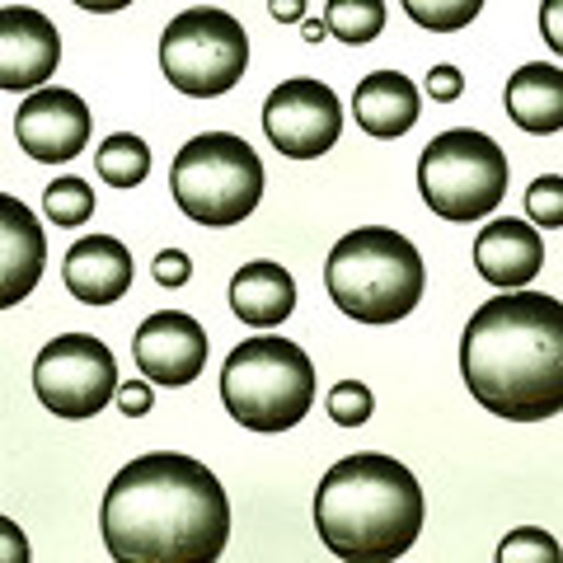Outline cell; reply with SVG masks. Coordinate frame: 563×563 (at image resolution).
I'll use <instances>...</instances> for the list:
<instances>
[{"label":"cell","mask_w":563,"mask_h":563,"mask_svg":"<svg viewBox=\"0 0 563 563\" xmlns=\"http://www.w3.org/2000/svg\"><path fill=\"white\" fill-rule=\"evenodd\" d=\"M231 540V498L202 461L151 451L103 493V544L118 563H211Z\"/></svg>","instance_id":"1"},{"label":"cell","mask_w":563,"mask_h":563,"mask_svg":"<svg viewBox=\"0 0 563 563\" xmlns=\"http://www.w3.org/2000/svg\"><path fill=\"white\" fill-rule=\"evenodd\" d=\"M461 376L488 413L540 422L563 413V301L503 291L470 314Z\"/></svg>","instance_id":"2"},{"label":"cell","mask_w":563,"mask_h":563,"mask_svg":"<svg viewBox=\"0 0 563 563\" xmlns=\"http://www.w3.org/2000/svg\"><path fill=\"white\" fill-rule=\"evenodd\" d=\"M314 526L347 563H390L422 531V488L395 455H343L314 493Z\"/></svg>","instance_id":"3"},{"label":"cell","mask_w":563,"mask_h":563,"mask_svg":"<svg viewBox=\"0 0 563 563\" xmlns=\"http://www.w3.org/2000/svg\"><path fill=\"white\" fill-rule=\"evenodd\" d=\"M422 254L409 235L390 225H362L329 250L324 287L347 320L357 324H395L422 301Z\"/></svg>","instance_id":"4"},{"label":"cell","mask_w":563,"mask_h":563,"mask_svg":"<svg viewBox=\"0 0 563 563\" xmlns=\"http://www.w3.org/2000/svg\"><path fill=\"white\" fill-rule=\"evenodd\" d=\"M221 404L250 432H287L314 404V362L291 339H244L225 357Z\"/></svg>","instance_id":"5"},{"label":"cell","mask_w":563,"mask_h":563,"mask_svg":"<svg viewBox=\"0 0 563 563\" xmlns=\"http://www.w3.org/2000/svg\"><path fill=\"white\" fill-rule=\"evenodd\" d=\"M174 202L198 225H240L263 198V161L235 132H202L174 155Z\"/></svg>","instance_id":"6"},{"label":"cell","mask_w":563,"mask_h":563,"mask_svg":"<svg viewBox=\"0 0 563 563\" xmlns=\"http://www.w3.org/2000/svg\"><path fill=\"white\" fill-rule=\"evenodd\" d=\"M507 151L474 128H451L428 141L418 161V188L442 221H484L507 192Z\"/></svg>","instance_id":"7"},{"label":"cell","mask_w":563,"mask_h":563,"mask_svg":"<svg viewBox=\"0 0 563 563\" xmlns=\"http://www.w3.org/2000/svg\"><path fill=\"white\" fill-rule=\"evenodd\" d=\"M161 66L179 95L217 99L235 90L244 66H250V33L235 14L217 5H192L169 20L161 38Z\"/></svg>","instance_id":"8"},{"label":"cell","mask_w":563,"mask_h":563,"mask_svg":"<svg viewBox=\"0 0 563 563\" xmlns=\"http://www.w3.org/2000/svg\"><path fill=\"white\" fill-rule=\"evenodd\" d=\"M33 390L43 409L57 418H95L103 404L118 399V362L109 343L90 333H62L33 362Z\"/></svg>","instance_id":"9"},{"label":"cell","mask_w":563,"mask_h":563,"mask_svg":"<svg viewBox=\"0 0 563 563\" xmlns=\"http://www.w3.org/2000/svg\"><path fill=\"white\" fill-rule=\"evenodd\" d=\"M263 132H268L273 146L282 155H291V161H314V155L339 146L343 103L324 80L291 76L263 103Z\"/></svg>","instance_id":"10"},{"label":"cell","mask_w":563,"mask_h":563,"mask_svg":"<svg viewBox=\"0 0 563 563\" xmlns=\"http://www.w3.org/2000/svg\"><path fill=\"white\" fill-rule=\"evenodd\" d=\"M14 136L20 146L43 165H66L76 161L90 141V109L76 90H29V99L14 113Z\"/></svg>","instance_id":"11"},{"label":"cell","mask_w":563,"mask_h":563,"mask_svg":"<svg viewBox=\"0 0 563 563\" xmlns=\"http://www.w3.org/2000/svg\"><path fill=\"white\" fill-rule=\"evenodd\" d=\"M132 352H136L141 376H151L155 385H188V380L202 376L211 339H207V329L192 320V314L161 310V314H151V320L136 329Z\"/></svg>","instance_id":"12"},{"label":"cell","mask_w":563,"mask_h":563,"mask_svg":"<svg viewBox=\"0 0 563 563\" xmlns=\"http://www.w3.org/2000/svg\"><path fill=\"white\" fill-rule=\"evenodd\" d=\"M62 62V33L43 10H0V90H43Z\"/></svg>","instance_id":"13"},{"label":"cell","mask_w":563,"mask_h":563,"mask_svg":"<svg viewBox=\"0 0 563 563\" xmlns=\"http://www.w3.org/2000/svg\"><path fill=\"white\" fill-rule=\"evenodd\" d=\"M47 263V235L38 217L10 192H0V310L20 306L38 287Z\"/></svg>","instance_id":"14"},{"label":"cell","mask_w":563,"mask_h":563,"mask_svg":"<svg viewBox=\"0 0 563 563\" xmlns=\"http://www.w3.org/2000/svg\"><path fill=\"white\" fill-rule=\"evenodd\" d=\"M544 263V244H540V231L526 221H488L479 240H474V268H479L484 282H493L498 291H521L531 287L536 273Z\"/></svg>","instance_id":"15"},{"label":"cell","mask_w":563,"mask_h":563,"mask_svg":"<svg viewBox=\"0 0 563 563\" xmlns=\"http://www.w3.org/2000/svg\"><path fill=\"white\" fill-rule=\"evenodd\" d=\"M62 277H66V291L80 306H113L132 287V254L113 235L76 240L62 263Z\"/></svg>","instance_id":"16"},{"label":"cell","mask_w":563,"mask_h":563,"mask_svg":"<svg viewBox=\"0 0 563 563\" xmlns=\"http://www.w3.org/2000/svg\"><path fill=\"white\" fill-rule=\"evenodd\" d=\"M418 109H422V99L413 90V80L399 76V70H376V76H366L357 85V95H352L357 128L366 136H380V141H395L404 132H413Z\"/></svg>","instance_id":"17"},{"label":"cell","mask_w":563,"mask_h":563,"mask_svg":"<svg viewBox=\"0 0 563 563\" xmlns=\"http://www.w3.org/2000/svg\"><path fill=\"white\" fill-rule=\"evenodd\" d=\"M231 310L254 329H277L296 310V282L282 263H244L231 277Z\"/></svg>","instance_id":"18"},{"label":"cell","mask_w":563,"mask_h":563,"mask_svg":"<svg viewBox=\"0 0 563 563\" xmlns=\"http://www.w3.org/2000/svg\"><path fill=\"white\" fill-rule=\"evenodd\" d=\"M507 113L531 136L563 132V70L531 62L517 76H507Z\"/></svg>","instance_id":"19"},{"label":"cell","mask_w":563,"mask_h":563,"mask_svg":"<svg viewBox=\"0 0 563 563\" xmlns=\"http://www.w3.org/2000/svg\"><path fill=\"white\" fill-rule=\"evenodd\" d=\"M95 165H99V179H103V184H113V188H136V184L151 174V151H146V141H141V136L113 132V136L99 146Z\"/></svg>","instance_id":"20"},{"label":"cell","mask_w":563,"mask_h":563,"mask_svg":"<svg viewBox=\"0 0 563 563\" xmlns=\"http://www.w3.org/2000/svg\"><path fill=\"white\" fill-rule=\"evenodd\" d=\"M324 29L333 38H343L352 47L380 38L385 29V0H329L324 5Z\"/></svg>","instance_id":"21"},{"label":"cell","mask_w":563,"mask_h":563,"mask_svg":"<svg viewBox=\"0 0 563 563\" xmlns=\"http://www.w3.org/2000/svg\"><path fill=\"white\" fill-rule=\"evenodd\" d=\"M404 10L428 33H461L484 10V0H404Z\"/></svg>","instance_id":"22"},{"label":"cell","mask_w":563,"mask_h":563,"mask_svg":"<svg viewBox=\"0 0 563 563\" xmlns=\"http://www.w3.org/2000/svg\"><path fill=\"white\" fill-rule=\"evenodd\" d=\"M43 211L57 225H85L95 217V188L85 179H57L43 192Z\"/></svg>","instance_id":"23"},{"label":"cell","mask_w":563,"mask_h":563,"mask_svg":"<svg viewBox=\"0 0 563 563\" xmlns=\"http://www.w3.org/2000/svg\"><path fill=\"white\" fill-rule=\"evenodd\" d=\"M559 540L554 536H544V531H536V526H521V531H512L503 544H498V559L503 563H521V559H550V563H559Z\"/></svg>","instance_id":"24"},{"label":"cell","mask_w":563,"mask_h":563,"mask_svg":"<svg viewBox=\"0 0 563 563\" xmlns=\"http://www.w3.org/2000/svg\"><path fill=\"white\" fill-rule=\"evenodd\" d=\"M329 413H333V422H343V428H362V422L372 418V390H366L362 380H339L329 390Z\"/></svg>","instance_id":"25"},{"label":"cell","mask_w":563,"mask_h":563,"mask_svg":"<svg viewBox=\"0 0 563 563\" xmlns=\"http://www.w3.org/2000/svg\"><path fill=\"white\" fill-rule=\"evenodd\" d=\"M526 211H531L536 225H563V179L559 174H544V179H536L531 188H526Z\"/></svg>","instance_id":"26"},{"label":"cell","mask_w":563,"mask_h":563,"mask_svg":"<svg viewBox=\"0 0 563 563\" xmlns=\"http://www.w3.org/2000/svg\"><path fill=\"white\" fill-rule=\"evenodd\" d=\"M461 90H465V76L455 66H432V76H428V95L437 99V103H455L461 99Z\"/></svg>","instance_id":"27"},{"label":"cell","mask_w":563,"mask_h":563,"mask_svg":"<svg viewBox=\"0 0 563 563\" xmlns=\"http://www.w3.org/2000/svg\"><path fill=\"white\" fill-rule=\"evenodd\" d=\"M188 277H192V263H188V254H179V250H165L161 258H155V282H161V287H184Z\"/></svg>","instance_id":"28"},{"label":"cell","mask_w":563,"mask_h":563,"mask_svg":"<svg viewBox=\"0 0 563 563\" xmlns=\"http://www.w3.org/2000/svg\"><path fill=\"white\" fill-rule=\"evenodd\" d=\"M29 559V540L10 517H0V563H24Z\"/></svg>","instance_id":"29"},{"label":"cell","mask_w":563,"mask_h":563,"mask_svg":"<svg viewBox=\"0 0 563 563\" xmlns=\"http://www.w3.org/2000/svg\"><path fill=\"white\" fill-rule=\"evenodd\" d=\"M118 409L128 413V418L151 413V385H146V380H128V385H118Z\"/></svg>","instance_id":"30"},{"label":"cell","mask_w":563,"mask_h":563,"mask_svg":"<svg viewBox=\"0 0 563 563\" xmlns=\"http://www.w3.org/2000/svg\"><path fill=\"white\" fill-rule=\"evenodd\" d=\"M540 33H544V43L563 57V0H544L540 5Z\"/></svg>","instance_id":"31"},{"label":"cell","mask_w":563,"mask_h":563,"mask_svg":"<svg viewBox=\"0 0 563 563\" xmlns=\"http://www.w3.org/2000/svg\"><path fill=\"white\" fill-rule=\"evenodd\" d=\"M273 20L301 24V20H306V0H273Z\"/></svg>","instance_id":"32"},{"label":"cell","mask_w":563,"mask_h":563,"mask_svg":"<svg viewBox=\"0 0 563 563\" xmlns=\"http://www.w3.org/2000/svg\"><path fill=\"white\" fill-rule=\"evenodd\" d=\"M80 10H95V14H113V10H128L132 0H76Z\"/></svg>","instance_id":"33"},{"label":"cell","mask_w":563,"mask_h":563,"mask_svg":"<svg viewBox=\"0 0 563 563\" xmlns=\"http://www.w3.org/2000/svg\"><path fill=\"white\" fill-rule=\"evenodd\" d=\"M324 33H329V29H324L320 20H310V24H306V38H310V43H320V38H324Z\"/></svg>","instance_id":"34"}]
</instances>
